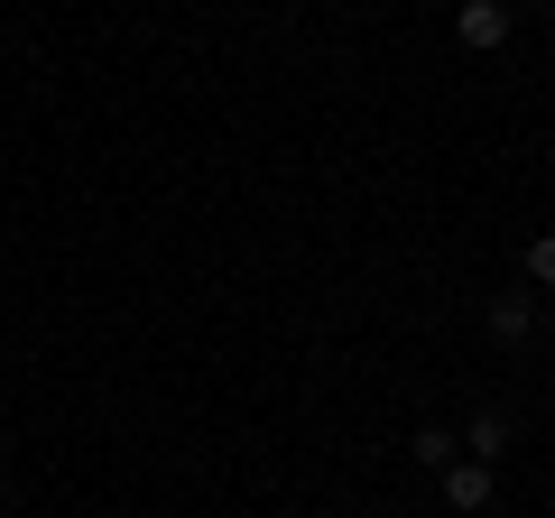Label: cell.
Wrapping results in <instances>:
<instances>
[{
    "label": "cell",
    "instance_id": "obj_5",
    "mask_svg": "<svg viewBox=\"0 0 555 518\" xmlns=\"http://www.w3.org/2000/svg\"><path fill=\"white\" fill-rule=\"evenodd\" d=\"M454 454H463V436H454V426H416V463H436V472H444Z\"/></svg>",
    "mask_w": 555,
    "mask_h": 518
},
{
    "label": "cell",
    "instance_id": "obj_3",
    "mask_svg": "<svg viewBox=\"0 0 555 518\" xmlns=\"http://www.w3.org/2000/svg\"><path fill=\"white\" fill-rule=\"evenodd\" d=\"M463 454H473V463H491V454H509V417H500V407H481V417L463 426Z\"/></svg>",
    "mask_w": 555,
    "mask_h": 518
},
{
    "label": "cell",
    "instance_id": "obj_4",
    "mask_svg": "<svg viewBox=\"0 0 555 518\" xmlns=\"http://www.w3.org/2000/svg\"><path fill=\"white\" fill-rule=\"evenodd\" d=\"M528 324H537L528 287H509V297H491V334H500V342H518V334H528Z\"/></svg>",
    "mask_w": 555,
    "mask_h": 518
},
{
    "label": "cell",
    "instance_id": "obj_1",
    "mask_svg": "<svg viewBox=\"0 0 555 518\" xmlns=\"http://www.w3.org/2000/svg\"><path fill=\"white\" fill-rule=\"evenodd\" d=\"M454 38L481 47V56H491V47H509V0H463V10H454Z\"/></svg>",
    "mask_w": 555,
    "mask_h": 518
},
{
    "label": "cell",
    "instance_id": "obj_6",
    "mask_svg": "<svg viewBox=\"0 0 555 518\" xmlns=\"http://www.w3.org/2000/svg\"><path fill=\"white\" fill-rule=\"evenodd\" d=\"M518 269H528V287H546V297H555V232H537V241H528V259H518Z\"/></svg>",
    "mask_w": 555,
    "mask_h": 518
},
{
    "label": "cell",
    "instance_id": "obj_2",
    "mask_svg": "<svg viewBox=\"0 0 555 518\" xmlns=\"http://www.w3.org/2000/svg\"><path fill=\"white\" fill-rule=\"evenodd\" d=\"M444 500H454L463 518H473V509H491V463H473V454H454V463H444Z\"/></svg>",
    "mask_w": 555,
    "mask_h": 518
},
{
    "label": "cell",
    "instance_id": "obj_7",
    "mask_svg": "<svg viewBox=\"0 0 555 518\" xmlns=\"http://www.w3.org/2000/svg\"><path fill=\"white\" fill-rule=\"evenodd\" d=\"M546 315H555V297H546Z\"/></svg>",
    "mask_w": 555,
    "mask_h": 518
}]
</instances>
